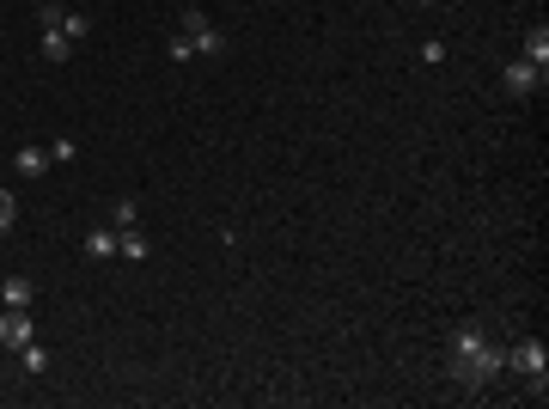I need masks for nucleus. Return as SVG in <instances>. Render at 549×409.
Masks as SVG:
<instances>
[{
    "label": "nucleus",
    "mask_w": 549,
    "mask_h": 409,
    "mask_svg": "<svg viewBox=\"0 0 549 409\" xmlns=\"http://www.w3.org/2000/svg\"><path fill=\"white\" fill-rule=\"evenodd\" d=\"M446 367H452V379H458L464 391H488L494 379L507 373V348H488V342H482L477 354H458V361H446Z\"/></svg>",
    "instance_id": "f257e3e1"
},
{
    "label": "nucleus",
    "mask_w": 549,
    "mask_h": 409,
    "mask_svg": "<svg viewBox=\"0 0 549 409\" xmlns=\"http://www.w3.org/2000/svg\"><path fill=\"white\" fill-rule=\"evenodd\" d=\"M507 367L537 391V404L549 397V348L544 342H513V348H507Z\"/></svg>",
    "instance_id": "f03ea898"
},
{
    "label": "nucleus",
    "mask_w": 549,
    "mask_h": 409,
    "mask_svg": "<svg viewBox=\"0 0 549 409\" xmlns=\"http://www.w3.org/2000/svg\"><path fill=\"white\" fill-rule=\"evenodd\" d=\"M25 342H31V318H25L19 306H0V348H13V354H19Z\"/></svg>",
    "instance_id": "7ed1b4c3"
},
{
    "label": "nucleus",
    "mask_w": 549,
    "mask_h": 409,
    "mask_svg": "<svg viewBox=\"0 0 549 409\" xmlns=\"http://www.w3.org/2000/svg\"><path fill=\"white\" fill-rule=\"evenodd\" d=\"M501 80H507V92H513V98H531V92L544 86V68H531V62L519 55V62H507V73H501Z\"/></svg>",
    "instance_id": "20e7f679"
},
{
    "label": "nucleus",
    "mask_w": 549,
    "mask_h": 409,
    "mask_svg": "<svg viewBox=\"0 0 549 409\" xmlns=\"http://www.w3.org/2000/svg\"><path fill=\"white\" fill-rule=\"evenodd\" d=\"M482 342H488V337H482V324H458V330L446 337V361H458V354H477Z\"/></svg>",
    "instance_id": "39448f33"
},
{
    "label": "nucleus",
    "mask_w": 549,
    "mask_h": 409,
    "mask_svg": "<svg viewBox=\"0 0 549 409\" xmlns=\"http://www.w3.org/2000/svg\"><path fill=\"white\" fill-rule=\"evenodd\" d=\"M147 251H153V244H147V233H140V226H116V257L147 263Z\"/></svg>",
    "instance_id": "423d86ee"
},
{
    "label": "nucleus",
    "mask_w": 549,
    "mask_h": 409,
    "mask_svg": "<svg viewBox=\"0 0 549 409\" xmlns=\"http://www.w3.org/2000/svg\"><path fill=\"white\" fill-rule=\"evenodd\" d=\"M31 300H37V287L25 281V275H6V281H0V306H19V311H25Z\"/></svg>",
    "instance_id": "0eeeda50"
},
{
    "label": "nucleus",
    "mask_w": 549,
    "mask_h": 409,
    "mask_svg": "<svg viewBox=\"0 0 549 409\" xmlns=\"http://www.w3.org/2000/svg\"><path fill=\"white\" fill-rule=\"evenodd\" d=\"M13 171H19V177H43V171H49V147H19V153H13Z\"/></svg>",
    "instance_id": "6e6552de"
},
{
    "label": "nucleus",
    "mask_w": 549,
    "mask_h": 409,
    "mask_svg": "<svg viewBox=\"0 0 549 409\" xmlns=\"http://www.w3.org/2000/svg\"><path fill=\"white\" fill-rule=\"evenodd\" d=\"M525 62H531V68H549V25H531V31H525Z\"/></svg>",
    "instance_id": "1a4fd4ad"
},
{
    "label": "nucleus",
    "mask_w": 549,
    "mask_h": 409,
    "mask_svg": "<svg viewBox=\"0 0 549 409\" xmlns=\"http://www.w3.org/2000/svg\"><path fill=\"white\" fill-rule=\"evenodd\" d=\"M183 37L196 43V55H207V62H214V55H226V37L214 31V25H202V31H183Z\"/></svg>",
    "instance_id": "9d476101"
},
{
    "label": "nucleus",
    "mask_w": 549,
    "mask_h": 409,
    "mask_svg": "<svg viewBox=\"0 0 549 409\" xmlns=\"http://www.w3.org/2000/svg\"><path fill=\"white\" fill-rule=\"evenodd\" d=\"M73 55V43H68V31H43V62H49V68H62V62H68Z\"/></svg>",
    "instance_id": "9b49d317"
},
{
    "label": "nucleus",
    "mask_w": 549,
    "mask_h": 409,
    "mask_svg": "<svg viewBox=\"0 0 549 409\" xmlns=\"http://www.w3.org/2000/svg\"><path fill=\"white\" fill-rule=\"evenodd\" d=\"M86 257H92V263H104V257H116V233H104V226H92V233H86Z\"/></svg>",
    "instance_id": "f8f14e48"
},
{
    "label": "nucleus",
    "mask_w": 549,
    "mask_h": 409,
    "mask_svg": "<svg viewBox=\"0 0 549 409\" xmlns=\"http://www.w3.org/2000/svg\"><path fill=\"white\" fill-rule=\"evenodd\" d=\"M62 31H68V43L80 49V43L92 37V19H86V13H73V6H68V13H62Z\"/></svg>",
    "instance_id": "ddd939ff"
},
{
    "label": "nucleus",
    "mask_w": 549,
    "mask_h": 409,
    "mask_svg": "<svg viewBox=\"0 0 549 409\" xmlns=\"http://www.w3.org/2000/svg\"><path fill=\"white\" fill-rule=\"evenodd\" d=\"M19 361H25V373H49V348H37V342L19 348Z\"/></svg>",
    "instance_id": "4468645a"
},
{
    "label": "nucleus",
    "mask_w": 549,
    "mask_h": 409,
    "mask_svg": "<svg viewBox=\"0 0 549 409\" xmlns=\"http://www.w3.org/2000/svg\"><path fill=\"white\" fill-rule=\"evenodd\" d=\"M49 159H55V166H68V159H80V141H49Z\"/></svg>",
    "instance_id": "2eb2a0df"
},
{
    "label": "nucleus",
    "mask_w": 549,
    "mask_h": 409,
    "mask_svg": "<svg viewBox=\"0 0 549 409\" xmlns=\"http://www.w3.org/2000/svg\"><path fill=\"white\" fill-rule=\"evenodd\" d=\"M135 196H116V208H110V220H116V226H135Z\"/></svg>",
    "instance_id": "dca6fc26"
},
{
    "label": "nucleus",
    "mask_w": 549,
    "mask_h": 409,
    "mask_svg": "<svg viewBox=\"0 0 549 409\" xmlns=\"http://www.w3.org/2000/svg\"><path fill=\"white\" fill-rule=\"evenodd\" d=\"M165 55H172V62H196V43H190V37L177 31L172 43H165Z\"/></svg>",
    "instance_id": "f3484780"
},
{
    "label": "nucleus",
    "mask_w": 549,
    "mask_h": 409,
    "mask_svg": "<svg viewBox=\"0 0 549 409\" xmlns=\"http://www.w3.org/2000/svg\"><path fill=\"white\" fill-rule=\"evenodd\" d=\"M421 62H427V68H440V62H446V43H440V37H427V43H421Z\"/></svg>",
    "instance_id": "a211bd4d"
},
{
    "label": "nucleus",
    "mask_w": 549,
    "mask_h": 409,
    "mask_svg": "<svg viewBox=\"0 0 549 409\" xmlns=\"http://www.w3.org/2000/svg\"><path fill=\"white\" fill-rule=\"evenodd\" d=\"M13 220H19V202H13V196H6V190H0V233H6V226H13Z\"/></svg>",
    "instance_id": "6ab92c4d"
},
{
    "label": "nucleus",
    "mask_w": 549,
    "mask_h": 409,
    "mask_svg": "<svg viewBox=\"0 0 549 409\" xmlns=\"http://www.w3.org/2000/svg\"><path fill=\"white\" fill-rule=\"evenodd\" d=\"M415 6H440V0H415Z\"/></svg>",
    "instance_id": "aec40b11"
}]
</instances>
